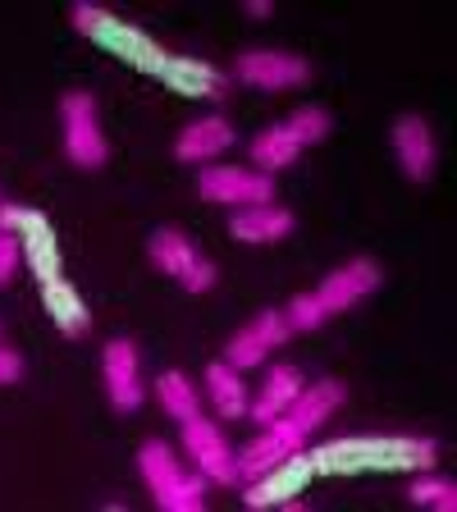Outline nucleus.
<instances>
[{"label":"nucleus","instance_id":"f257e3e1","mask_svg":"<svg viewBox=\"0 0 457 512\" xmlns=\"http://www.w3.org/2000/svg\"><path fill=\"white\" fill-rule=\"evenodd\" d=\"M348 398V389H343V380H320L311 384V389H302L298 398H293V407H288L279 421H270L266 435L252 439V444L238 453V480L243 476H261L266 467H275L279 458H288V453H298L302 444H307L311 430H320L325 421H330V412Z\"/></svg>","mask_w":457,"mask_h":512},{"label":"nucleus","instance_id":"f03ea898","mask_svg":"<svg viewBox=\"0 0 457 512\" xmlns=\"http://www.w3.org/2000/svg\"><path fill=\"white\" fill-rule=\"evenodd\" d=\"M316 471L330 476H362V471H435L439 448L435 439H416V435H352L320 444L311 453Z\"/></svg>","mask_w":457,"mask_h":512},{"label":"nucleus","instance_id":"7ed1b4c3","mask_svg":"<svg viewBox=\"0 0 457 512\" xmlns=\"http://www.w3.org/2000/svg\"><path fill=\"white\" fill-rule=\"evenodd\" d=\"M69 19H74V28L83 32V37H92L101 51L119 55V60L133 64V69H142V74H156V64H160L165 51H160L142 28H133V23L115 19V14H106V10H96V5H74Z\"/></svg>","mask_w":457,"mask_h":512},{"label":"nucleus","instance_id":"20e7f679","mask_svg":"<svg viewBox=\"0 0 457 512\" xmlns=\"http://www.w3.org/2000/svg\"><path fill=\"white\" fill-rule=\"evenodd\" d=\"M138 471L147 476L151 499L165 512H202V494H206V476H188L183 462L174 458L170 444H147L138 453Z\"/></svg>","mask_w":457,"mask_h":512},{"label":"nucleus","instance_id":"39448f33","mask_svg":"<svg viewBox=\"0 0 457 512\" xmlns=\"http://www.w3.org/2000/svg\"><path fill=\"white\" fill-rule=\"evenodd\" d=\"M60 124H64V156L78 170H101L110 156L101 119H96V101L87 92H64L60 96Z\"/></svg>","mask_w":457,"mask_h":512},{"label":"nucleus","instance_id":"423d86ee","mask_svg":"<svg viewBox=\"0 0 457 512\" xmlns=\"http://www.w3.org/2000/svg\"><path fill=\"white\" fill-rule=\"evenodd\" d=\"M0 229H10V234H23V261L32 266L37 284L64 279L60 243H55V229L46 224V215H42V211H28V206L0 202Z\"/></svg>","mask_w":457,"mask_h":512},{"label":"nucleus","instance_id":"0eeeda50","mask_svg":"<svg viewBox=\"0 0 457 512\" xmlns=\"http://www.w3.org/2000/svg\"><path fill=\"white\" fill-rule=\"evenodd\" d=\"M197 192L206 202H224V206H266L275 197V179L256 170H238V165H211L197 179Z\"/></svg>","mask_w":457,"mask_h":512},{"label":"nucleus","instance_id":"6e6552de","mask_svg":"<svg viewBox=\"0 0 457 512\" xmlns=\"http://www.w3.org/2000/svg\"><path fill=\"white\" fill-rule=\"evenodd\" d=\"M311 476H316V462H311V453H288V458H279L275 467H266L261 476H252V485H247V508H275V503H288L298 490H307Z\"/></svg>","mask_w":457,"mask_h":512},{"label":"nucleus","instance_id":"1a4fd4ad","mask_svg":"<svg viewBox=\"0 0 457 512\" xmlns=\"http://www.w3.org/2000/svg\"><path fill=\"white\" fill-rule=\"evenodd\" d=\"M151 261H156V270L179 279L188 293H206V288L215 284V266L202 261L197 247H192L183 234H174V229H160V234L151 238Z\"/></svg>","mask_w":457,"mask_h":512},{"label":"nucleus","instance_id":"9d476101","mask_svg":"<svg viewBox=\"0 0 457 512\" xmlns=\"http://www.w3.org/2000/svg\"><path fill=\"white\" fill-rule=\"evenodd\" d=\"M234 74L252 87H266V92H284V87H302L311 78V64L302 55L288 51H243L234 60Z\"/></svg>","mask_w":457,"mask_h":512},{"label":"nucleus","instance_id":"9b49d317","mask_svg":"<svg viewBox=\"0 0 457 512\" xmlns=\"http://www.w3.org/2000/svg\"><path fill=\"white\" fill-rule=\"evenodd\" d=\"M183 448L197 458V467H202L206 480H215V485H238V462H234V453L224 448L220 426L202 421V416L183 421Z\"/></svg>","mask_w":457,"mask_h":512},{"label":"nucleus","instance_id":"f8f14e48","mask_svg":"<svg viewBox=\"0 0 457 512\" xmlns=\"http://www.w3.org/2000/svg\"><path fill=\"white\" fill-rule=\"evenodd\" d=\"M375 288H380V266L366 261V256H357V261H348L343 270H334V275L316 288V302H320L325 316H334V311H348L362 298H371Z\"/></svg>","mask_w":457,"mask_h":512},{"label":"nucleus","instance_id":"ddd939ff","mask_svg":"<svg viewBox=\"0 0 457 512\" xmlns=\"http://www.w3.org/2000/svg\"><path fill=\"white\" fill-rule=\"evenodd\" d=\"M288 320H284V311H261V316L247 325V330H238L234 334V343H229V357L224 362L234 366V371H247V366H261L270 357V352L279 348V343L288 339Z\"/></svg>","mask_w":457,"mask_h":512},{"label":"nucleus","instance_id":"4468645a","mask_svg":"<svg viewBox=\"0 0 457 512\" xmlns=\"http://www.w3.org/2000/svg\"><path fill=\"white\" fill-rule=\"evenodd\" d=\"M106 389H110V403L119 412H138L142 403V371H138V343L133 339H110L106 343Z\"/></svg>","mask_w":457,"mask_h":512},{"label":"nucleus","instance_id":"2eb2a0df","mask_svg":"<svg viewBox=\"0 0 457 512\" xmlns=\"http://www.w3.org/2000/svg\"><path fill=\"white\" fill-rule=\"evenodd\" d=\"M151 78H160L165 87L192 96V101H215V96H224V78L215 74L206 60H188V55H170V51H165Z\"/></svg>","mask_w":457,"mask_h":512},{"label":"nucleus","instance_id":"dca6fc26","mask_svg":"<svg viewBox=\"0 0 457 512\" xmlns=\"http://www.w3.org/2000/svg\"><path fill=\"white\" fill-rule=\"evenodd\" d=\"M394 156L412 183L430 179V170H435V138H430V124L421 115H403L394 124Z\"/></svg>","mask_w":457,"mask_h":512},{"label":"nucleus","instance_id":"f3484780","mask_svg":"<svg viewBox=\"0 0 457 512\" xmlns=\"http://www.w3.org/2000/svg\"><path fill=\"white\" fill-rule=\"evenodd\" d=\"M293 211H284V206H243V211H234V220H229V234L238 238V243H279V238L293 234Z\"/></svg>","mask_w":457,"mask_h":512},{"label":"nucleus","instance_id":"a211bd4d","mask_svg":"<svg viewBox=\"0 0 457 512\" xmlns=\"http://www.w3.org/2000/svg\"><path fill=\"white\" fill-rule=\"evenodd\" d=\"M302 389H307V384H302L298 366H270L266 389H261V398H256V403H247V412H252L261 426H270V421H279V416L293 407V398H298Z\"/></svg>","mask_w":457,"mask_h":512},{"label":"nucleus","instance_id":"6ab92c4d","mask_svg":"<svg viewBox=\"0 0 457 512\" xmlns=\"http://www.w3.org/2000/svg\"><path fill=\"white\" fill-rule=\"evenodd\" d=\"M229 142H234V128L224 124L220 115H206V119H197V124H188L179 133L174 156L179 160H211V156H220Z\"/></svg>","mask_w":457,"mask_h":512},{"label":"nucleus","instance_id":"aec40b11","mask_svg":"<svg viewBox=\"0 0 457 512\" xmlns=\"http://www.w3.org/2000/svg\"><path fill=\"white\" fill-rule=\"evenodd\" d=\"M42 302H46V311H51L55 325H60L69 339H83L87 325H92V316H87L83 298L74 293L69 279H51V284H42Z\"/></svg>","mask_w":457,"mask_h":512},{"label":"nucleus","instance_id":"412c9836","mask_svg":"<svg viewBox=\"0 0 457 512\" xmlns=\"http://www.w3.org/2000/svg\"><path fill=\"white\" fill-rule=\"evenodd\" d=\"M206 389H211V403L220 407V416H243L247 412L243 375H238L229 362H211V366H206Z\"/></svg>","mask_w":457,"mask_h":512},{"label":"nucleus","instance_id":"4be33fe9","mask_svg":"<svg viewBox=\"0 0 457 512\" xmlns=\"http://www.w3.org/2000/svg\"><path fill=\"white\" fill-rule=\"evenodd\" d=\"M252 156H256V165L270 174V170H284V165H293V160L302 156V147H298V138H293L284 124H275V128H266V133L252 142Z\"/></svg>","mask_w":457,"mask_h":512},{"label":"nucleus","instance_id":"5701e85b","mask_svg":"<svg viewBox=\"0 0 457 512\" xmlns=\"http://www.w3.org/2000/svg\"><path fill=\"white\" fill-rule=\"evenodd\" d=\"M156 394L160 403H165V412L174 416V421H192V416H202V403H197V389H192L188 380H183L179 371H165L156 380Z\"/></svg>","mask_w":457,"mask_h":512},{"label":"nucleus","instance_id":"b1692460","mask_svg":"<svg viewBox=\"0 0 457 512\" xmlns=\"http://www.w3.org/2000/svg\"><path fill=\"white\" fill-rule=\"evenodd\" d=\"M412 503H430L439 512H457V485L448 476H421L412 485Z\"/></svg>","mask_w":457,"mask_h":512},{"label":"nucleus","instance_id":"393cba45","mask_svg":"<svg viewBox=\"0 0 457 512\" xmlns=\"http://www.w3.org/2000/svg\"><path fill=\"white\" fill-rule=\"evenodd\" d=\"M288 133L298 138V147H311V142H320V138H330V110H298V115L288 119Z\"/></svg>","mask_w":457,"mask_h":512},{"label":"nucleus","instance_id":"a878e982","mask_svg":"<svg viewBox=\"0 0 457 512\" xmlns=\"http://www.w3.org/2000/svg\"><path fill=\"white\" fill-rule=\"evenodd\" d=\"M284 320H288V330H293V334H311V330H320V320H325V311H320L316 293H302V298L288 302Z\"/></svg>","mask_w":457,"mask_h":512},{"label":"nucleus","instance_id":"bb28decb","mask_svg":"<svg viewBox=\"0 0 457 512\" xmlns=\"http://www.w3.org/2000/svg\"><path fill=\"white\" fill-rule=\"evenodd\" d=\"M19 256H23V243L10 234V229H0V284H10V279H14Z\"/></svg>","mask_w":457,"mask_h":512},{"label":"nucleus","instance_id":"cd10ccee","mask_svg":"<svg viewBox=\"0 0 457 512\" xmlns=\"http://www.w3.org/2000/svg\"><path fill=\"white\" fill-rule=\"evenodd\" d=\"M23 375V357L10 348H0V384H14Z\"/></svg>","mask_w":457,"mask_h":512},{"label":"nucleus","instance_id":"c85d7f7f","mask_svg":"<svg viewBox=\"0 0 457 512\" xmlns=\"http://www.w3.org/2000/svg\"><path fill=\"white\" fill-rule=\"evenodd\" d=\"M247 14H252V19H266L270 5H266V0H252V5H247Z\"/></svg>","mask_w":457,"mask_h":512}]
</instances>
